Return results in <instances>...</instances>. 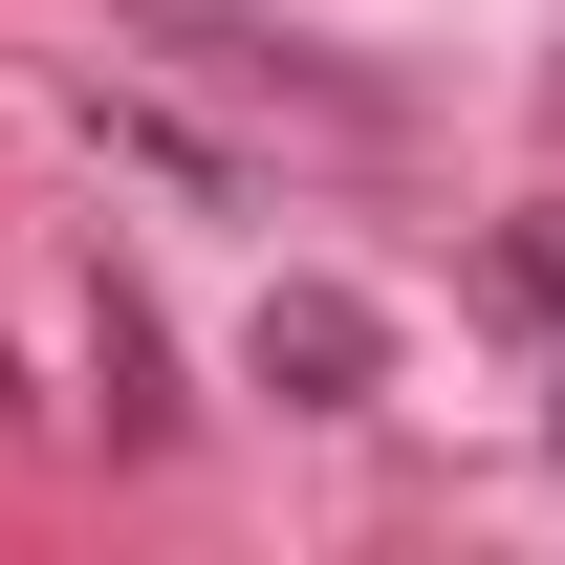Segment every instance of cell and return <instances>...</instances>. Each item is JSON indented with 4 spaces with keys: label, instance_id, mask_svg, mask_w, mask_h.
<instances>
[{
    "label": "cell",
    "instance_id": "6da1fadb",
    "mask_svg": "<svg viewBox=\"0 0 565 565\" xmlns=\"http://www.w3.org/2000/svg\"><path fill=\"white\" fill-rule=\"evenodd\" d=\"M349 370H370V305H262V392L349 414Z\"/></svg>",
    "mask_w": 565,
    "mask_h": 565
}]
</instances>
